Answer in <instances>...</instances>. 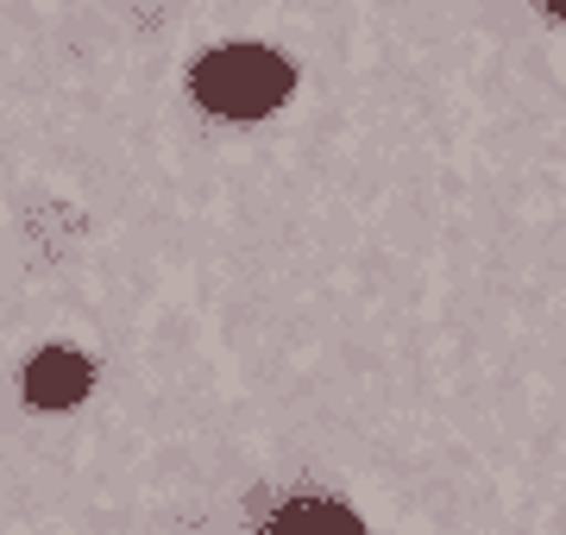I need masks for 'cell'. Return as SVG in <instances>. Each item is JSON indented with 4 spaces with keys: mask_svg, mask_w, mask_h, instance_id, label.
Here are the masks:
<instances>
[{
    "mask_svg": "<svg viewBox=\"0 0 566 535\" xmlns=\"http://www.w3.org/2000/svg\"><path fill=\"white\" fill-rule=\"evenodd\" d=\"M95 385V371H88V359L70 347H44L32 366H25V397L39 403V410H70V403H82V391Z\"/></svg>",
    "mask_w": 566,
    "mask_h": 535,
    "instance_id": "cell-2",
    "label": "cell"
},
{
    "mask_svg": "<svg viewBox=\"0 0 566 535\" xmlns=\"http://www.w3.org/2000/svg\"><path fill=\"white\" fill-rule=\"evenodd\" d=\"M542 7H547V13H554L560 25H566V0H542Z\"/></svg>",
    "mask_w": 566,
    "mask_h": 535,
    "instance_id": "cell-4",
    "label": "cell"
},
{
    "mask_svg": "<svg viewBox=\"0 0 566 535\" xmlns=\"http://www.w3.org/2000/svg\"><path fill=\"white\" fill-rule=\"evenodd\" d=\"M189 88H196V102L227 114V120H259L290 95V63L264 44H221L196 63Z\"/></svg>",
    "mask_w": 566,
    "mask_h": 535,
    "instance_id": "cell-1",
    "label": "cell"
},
{
    "mask_svg": "<svg viewBox=\"0 0 566 535\" xmlns=\"http://www.w3.org/2000/svg\"><path fill=\"white\" fill-rule=\"evenodd\" d=\"M259 535H365V523L340 504H327V497H290L264 516Z\"/></svg>",
    "mask_w": 566,
    "mask_h": 535,
    "instance_id": "cell-3",
    "label": "cell"
}]
</instances>
